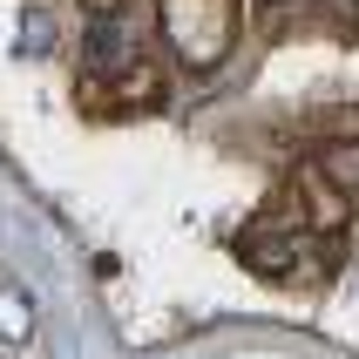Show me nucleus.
Segmentation results:
<instances>
[{"mask_svg":"<svg viewBox=\"0 0 359 359\" xmlns=\"http://www.w3.org/2000/svg\"><path fill=\"white\" fill-rule=\"evenodd\" d=\"M203 14L224 20L217 0H163V20H170V34H177V48H190L197 61H210L224 48V27H203Z\"/></svg>","mask_w":359,"mask_h":359,"instance_id":"f257e3e1","label":"nucleus"},{"mask_svg":"<svg viewBox=\"0 0 359 359\" xmlns=\"http://www.w3.org/2000/svg\"><path fill=\"white\" fill-rule=\"evenodd\" d=\"M319 177L359 203V142H325L319 149Z\"/></svg>","mask_w":359,"mask_h":359,"instance_id":"f03ea898","label":"nucleus"},{"mask_svg":"<svg viewBox=\"0 0 359 359\" xmlns=\"http://www.w3.org/2000/svg\"><path fill=\"white\" fill-rule=\"evenodd\" d=\"M244 258L258 264L264 278H292V264H299V244H278V238H251V244H244Z\"/></svg>","mask_w":359,"mask_h":359,"instance_id":"7ed1b4c3","label":"nucleus"},{"mask_svg":"<svg viewBox=\"0 0 359 359\" xmlns=\"http://www.w3.org/2000/svg\"><path fill=\"white\" fill-rule=\"evenodd\" d=\"M88 61H95V68H116V27H109V20H102V27H95V34H88Z\"/></svg>","mask_w":359,"mask_h":359,"instance_id":"20e7f679","label":"nucleus"},{"mask_svg":"<svg viewBox=\"0 0 359 359\" xmlns=\"http://www.w3.org/2000/svg\"><path fill=\"white\" fill-rule=\"evenodd\" d=\"M0 332H7V339H20V332H27V312H20L14 299H0Z\"/></svg>","mask_w":359,"mask_h":359,"instance_id":"39448f33","label":"nucleus"},{"mask_svg":"<svg viewBox=\"0 0 359 359\" xmlns=\"http://www.w3.org/2000/svg\"><path fill=\"white\" fill-rule=\"evenodd\" d=\"M81 7H88V14H95V20H109V14H116V7H122V0H81Z\"/></svg>","mask_w":359,"mask_h":359,"instance_id":"423d86ee","label":"nucleus"}]
</instances>
